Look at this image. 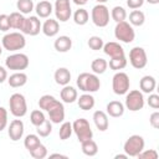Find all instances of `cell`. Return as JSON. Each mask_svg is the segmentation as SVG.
Here are the masks:
<instances>
[{
  "instance_id": "7c38bea8",
  "label": "cell",
  "mask_w": 159,
  "mask_h": 159,
  "mask_svg": "<svg viewBox=\"0 0 159 159\" xmlns=\"http://www.w3.org/2000/svg\"><path fill=\"white\" fill-rule=\"evenodd\" d=\"M53 11L56 15V20H58L61 22L68 21L71 15H72L70 0H56L55 6H53Z\"/></svg>"
},
{
  "instance_id": "ba28073f",
  "label": "cell",
  "mask_w": 159,
  "mask_h": 159,
  "mask_svg": "<svg viewBox=\"0 0 159 159\" xmlns=\"http://www.w3.org/2000/svg\"><path fill=\"white\" fill-rule=\"evenodd\" d=\"M30 63V60L27 57V55L25 53H12L10 56L6 57L5 60V66L7 70H11V71H22V70H26L27 66Z\"/></svg>"
},
{
  "instance_id": "7bdbcfd3",
  "label": "cell",
  "mask_w": 159,
  "mask_h": 159,
  "mask_svg": "<svg viewBox=\"0 0 159 159\" xmlns=\"http://www.w3.org/2000/svg\"><path fill=\"white\" fill-rule=\"evenodd\" d=\"M11 27H10V21H9V15L6 14H1L0 15V30L6 32L9 31Z\"/></svg>"
},
{
  "instance_id": "4dcf8cb0",
  "label": "cell",
  "mask_w": 159,
  "mask_h": 159,
  "mask_svg": "<svg viewBox=\"0 0 159 159\" xmlns=\"http://www.w3.org/2000/svg\"><path fill=\"white\" fill-rule=\"evenodd\" d=\"M107 67H108V62H107L104 58H101V57L93 60L92 63H91V70H92L93 73H96V75H102V73H104L106 70H107Z\"/></svg>"
},
{
  "instance_id": "7dc6e473",
  "label": "cell",
  "mask_w": 159,
  "mask_h": 159,
  "mask_svg": "<svg viewBox=\"0 0 159 159\" xmlns=\"http://www.w3.org/2000/svg\"><path fill=\"white\" fill-rule=\"evenodd\" d=\"M143 4H144V0H127V5L132 10H137V9L142 7Z\"/></svg>"
},
{
  "instance_id": "ac0fdd59",
  "label": "cell",
  "mask_w": 159,
  "mask_h": 159,
  "mask_svg": "<svg viewBox=\"0 0 159 159\" xmlns=\"http://www.w3.org/2000/svg\"><path fill=\"white\" fill-rule=\"evenodd\" d=\"M35 11L37 14V17H41V19H47L50 17V15L52 14L53 11V6L50 1L47 0H41L36 4L35 6Z\"/></svg>"
},
{
  "instance_id": "f6af8a7d",
  "label": "cell",
  "mask_w": 159,
  "mask_h": 159,
  "mask_svg": "<svg viewBox=\"0 0 159 159\" xmlns=\"http://www.w3.org/2000/svg\"><path fill=\"white\" fill-rule=\"evenodd\" d=\"M148 104H149V107H152L153 109H158V108H159V96L155 94V93H149Z\"/></svg>"
},
{
  "instance_id": "d590c367",
  "label": "cell",
  "mask_w": 159,
  "mask_h": 159,
  "mask_svg": "<svg viewBox=\"0 0 159 159\" xmlns=\"http://www.w3.org/2000/svg\"><path fill=\"white\" fill-rule=\"evenodd\" d=\"M73 133V129H72V123L71 122H63L60 127V130H58V137L61 140H66L71 137V134Z\"/></svg>"
},
{
  "instance_id": "603a6c76",
  "label": "cell",
  "mask_w": 159,
  "mask_h": 159,
  "mask_svg": "<svg viewBox=\"0 0 159 159\" xmlns=\"http://www.w3.org/2000/svg\"><path fill=\"white\" fill-rule=\"evenodd\" d=\"M7 82H9V86L12 87V88L22 87V86H25L26 82H27V75L24 73L22 71H17V72L12 73V75L7 78Z\"/></svg>"
},
{
  "instance_id": "bcb514c9",
  "label": "cell",
  "mask_w": 159,
  "mask_h": 159,
  "mask_svg": "<svg viewBox=\"0 0 159 159\" xmlns=\"http://www.w3.org/2000/svg\"><path fill=\"white\" fill-rule=\"evenodd\" d=\"M149 123L150 125L154 128V129H158L159 128V112H153L149 117Z\"/></svg>"
},
{
  "instance_id": "5b68a950",
  "label": "cell",
  "mask_w": 159,
  "mask_h": 159,
  "mask_svg": "<svg viewBox=\"0 0 159 159\" xmlns=\"http://www.w3.org/2000/svg\"><path fill=\"white\" fill-rule=\"evenodd\" d=\"M144 145H145L144 138L139 134H133L125 140L123 145V150L128 157H138V154L144 149Z\"/></svg>"
},
{
  "instance_id": "d4e9b609",
  "label": "cell",
  "mask_w": 159,
  "mask_h": 159,
  "mask_svg": "<svg viewBox=\"0 0 159 159\" xmlns=\"http://www.w3.org/2000/svg\"><path fill=\"white\" fill-rule=\"evenodd\" d=\"M155 86H157V81L153 76H143L139 81V87H140V91L143 93H152L154 89H155Z\"/></svg>"
},
{
  "instance_id": "db71d44e",
  "label": "cell",
  "mask_w": 159,
  "mask_h": 159,
  "mask_svg": "<svg viewBox=\"0 0 159 159\" xmlns=\"http://www.w3.org/2000/svg\"><path fill=\"white\" fill-rule=\"evenodd\" d=\"M96 1H97L98 4H106V2L108 1V0H96Z\"/></svg>"
},
{
  "instance_id": "c3c4849f",
  "label": "cell",
  "mask_w": 159,
  "mask_h": 159,
  "mask_svg": "<svg viewBox=\"0 0 159 159\" xmlns=\"http://www.w3.org/2000/svg\"><path fill=\"white\" fill-rule=\"evenodd\" d=\"M5 80H7V72L2 66H0V83L5 82Z\"/></svg>"
},
{
  "instance_id": "30bf717a",
  "label": "cell",
  "mask_w": 159,
  "mask_h": 159,
  "mask_svg": "<svg viewBox=\"0 0 159 159\" xmlns=\"http://www.w3.org/2000/svg\"><path fill=\"white\" fill-rule=\"evenodd\" d=\"M125 107L132 112H137L143 109L144 107V96L139 89H133L125 93Z\"/></svg>"
},
{
  "instance_id": "11a10c76",
  "label": "cell",
  "mask_w": 159,
  "mask_h": 159,
  "mask_svg": "<svg viewBox=\"0 0 159 159\" xmlns=\"http://www.w3.org/2000/svg\"><path fill=\"white\" fill-rule=\"evenodd\" d=\"M1 53H2V47H1V45H0V56H1Z\"/></svg>"
},
{
  "instance_id": "ee69618b",
  "label": "cell",
  "mask_w": 159,
  "mask_h": 159,
  "mask_svg": "<svg viewBox=\"0 0 159 159\" xmlns=\"http://www.w3.org/2000/svg\"><path fill=\"white\" fill-rule=\"evenodd\" d=\"M7 125V111L0 107V132H2Z\"/></svg>"
},
{
  "instance_id": "277c9868",
  "label": "cell",
  "mask_w": 159,
  "mask_h": 159,
  "mask_svg": "<svg viewBox=\"0 0 159 159\" xmlns=\"http://www.w3.org/2000/svg\"><path fill=\"white\" fill-rule=\"evenodd\" d=\"M114 36L117 40H119L124 43H130L135 39V32H134L133 26L124 20V21L117 22V25L114 27Z\"/></svg>"
},
{
  "instance_id": "5bb4252c",
  "label": "cell",
  "mask_w": 159,
  "mask_h": 159,
  "mask_svg": "<svg viewBox=\"0 0 159 159\" xmlns=\"http://www.w3.org/2000/svg\"><path fill=\"white\" fill-rule=\"evenodd\" d=\"M24 122L21 119H14L10 122V125L7 128V134H9V138L12 140V142H17L22 138L24 135Z\"/></svg>"
},
{
  "instance_id": "8fae6325",
  "label": "cell",
  "mask_w": 159,
  "mask_h": 159,
  "mask_svg": "<svg viewBox=\"0 0 159 159\" xmlns=\"http://www.w3.org/2000/svg\"><path fill=\"white\" fill-rule=\"evenodd\" d=\"M129 62L137 70L144 68L148 63V57H147L145 50L143 47H139V46L133 47L129 51Z\"/></svg>"
},
{
  "instance_id": "f546056e",
  "label": "cell",
  "mask_w": 159,
  "mask_h": 159,
  "mask_svg": "<svg viewBox=\"0 0 159 159\" xmlns=\"http://www.w3.org/2000/svg\"><path fill=\"white\" fill-rule=\"evenodd\" d=\"M88 19H89V15H88V11L86 9H82L80 7L78 10L75 11L73 14V21L76 25H80V26H83L88 22Z\"/></svg>"
},
{
  "instance_id": "681fc988",
  "label": "cell",
  "mask_w": 159,
  "mask_h": 159,
  "mask_svg": "<svg viewBox=\"0 0 159 159\" xmlns=\"http://www.w3.org/2000/svg\"><path fill=\"white\" fill-rule=\"evenodd\" d=\"M50 158H63V159H67V155H63V154H58V153H55V154H50Z\"/></svg>"
},
{
  "instance_id": "6da1fadb",
  "label": "cell",
  "mask_w": 159,
  "mask_h": 159,
  "mask_svg": "<svg viewBox=\"0 0 159 159\" xmlns=\"http://www.w3.org/2000/svg\"><path fill=\"white\" fill-rule=\"evenodd\" d=\"M76 83L78 89L86 93H94L101 88V81L96 73L82 72L78 75Z\"/></svg>"
},
{
  "instance_id": "cb8c5ba5",
  "label": "cell",
  "mask_w": 159,
  "mask_h": 159,
  "mask_svg": "<svg viewBox=\"0 0 159 159\" xmlns=\"http://www.w3.org/2000/svg\"><path fill=\"white\" fill-rule=\"evenodd\" d=\"M107 114L113 117V118H118V117H122L123 113H124V104L119 101H111L107 107Z\"/></svg>"
},
{
  "instance_id": "7a4b0ae2",
  "label": "cell",
  "mask_w": 159,
  "mask_h": 159,
  "mask_svg": "<svg viewBox=\"0 0 159 159\" xmlns=\"http://www.w3.org/2000/svg\"><path fill=\"white\" fill-rule=\"evenodd\" d=\"M1 45L7 51H19L22 50L26 45V39L24 34L20 32H9L1 39Z\"/></svg>"
},
{
  "instance_id": "4316f807",
  "label": "cell",
  "mask_w": 159,
  "mask_h": 159,
  "mask_svg": "<svg viewBox=\"0 0 159 159\" xmlns=\"http://www.w3.org/2000/svg\"><path fill=\"white\" fill-rule=\"evenodd\" d=\"M81 149L82 153L87 157H94L98 153V145L93 139H87L81 142Z\"/></svg>"
},
{
  "instance_id": "74e56055",
  "label": "cell",
  "mask_w": 159,
  "mask_h": 159,
  "mask_svg": "<svg viewBox=\"0 0 159 159\" xmlns=\"http://www.w3.org/2000/svg\"><path fill=\"white\" fill-rule=\"evenodd\" d=\"M36 132H37V135L40 137H48L52 132V122L46 119L42 124H40L39 127H36Z\"/></svg>"
},
{
  "instance_id": "836d02e7",
  "label": "cell",
  "mask_w": 159,
  "mask_h": 159,
  "mask_svg": "<svg viewBox=\"0 0 159 159\" xmlns=\"http://www.w3.org/2000/svg\"><path fill=\"white\" fill-rule=\"evenodd\" d=\"M16 7L19 12H21L22 15L30 14L34 10V1L32 0H17Z\"/></svg>"
},
{
  "instance_id": "52a82bcc",
  "label": "cell",
  "mask_w": 159,
  "mask_h": 159,
  "mask_svg": "<svg viewBox=\"0 0 159 159\" xmlns=\"http://www.w3.org/2000/svg\"><path fill=\"white\" fill-rule=\"evenodd\" d=\"M91 19L97 27H106L109 24V9L104 4H97L91 11Z\"/></svg>"
},
{
  "instance_id": "e0dca14e",
  "label": "cell",
  "mask_w": 159,
  "mask_h": 159,
  "mask_svg": "<svg viewBox=\"0 0 159 159\" xmlns=\"http://www.w3.org/2000/svg\"><path fill=\"white\" fill-rule=\"evenodd\" d=\"M41 31L43 32V35H46L47 37H53L58 34L60 31V24L57 20H53L51 17H47V20L42 24L41 26Z\"/></svg>"
},
{
  "instance_id": "d6986e66",
  "label": "cell",
  "mask_w": 159,
  "mask_h": 159,
  "mask_svg": "<svg viewBox=\"0 0 159 159\" xmlns=\"http://www.w3.org/2000/svg\"><path fill=\"white\" fill-rule=\"evenodd\" d=\"M60 97H61V99H62L63 103H73V102L77 101L78 93H77V89H76L75 87L66 84V86H63V88L61 89Z\"/></svg>"
},
{
  "instance_id": "44dd1931",
  "label": "cell",
  "mask_w": 159,
  "mask_h": 159,
  "mask_svg": "<svg viewBox=\"0 0 159 159\" xmlns=\"http://www.w3.org/2000/svg\"><path fill=\"white\" fill-rule=\"evenodd\" d=\"M53 47L57 52H67L72 47V39L66 35L58 36L53 42Z\"/></svg>"
},
{
  "instance_id": "7402d4cb",
  "label": "cell",
  "mask_w": 159,
  "mask_h": 159,
  "mask_svg": "<svg viewBox=\"0 0 159 159\" xmlns=\"http://www.w3.org/2000/svg\"><path fill=\"white\" fill-rule=\"evenodd\" d=\"M53 78H55V82L60 86H66L70 83L71 81V72L68 68L66 67H60L55 71V75H53Z\"/></svg>"
},
{
  "instance_id": "ab89813d",
  "label": "cell",
  "mask_w": 159,
  "mask_h": 159,
  "mask_svg": "<svg viewBox=\"0 0 159 159\" xmlns=\"http://www.w3.org/2000/svg\"><path fill=\"white\" fill-rule=\"evenodd\" d=\"M29 153H30V155H31L32 158H35V159H43V158L47 157V148H46L42 143H40L36 148H34V149L30 150Z\"/></svg>"
},
{
  "instance_id": "e575fe53",
  "label": "cell",
  "mask_w": 159,
  "mask_h": 159,
  "mask_svg": "<svg viewBox=\"0 0 159 159\" xmlns=\"http://www.w3.org/2000/svg\"><path fill=\"white\" fill-rule=\"evenodd\" d=\"M111 17L116 21V22H120V21H124L127 19V11L124 7L122 6H114L112 10H111Z\"/></svg>"
},
{
  "instance_id": "f907efd6",
  "label": "cell",
  "mask_w": 159,
  "mask_h": 159,
  "mask_svg": "<svg viewBox=\"0 0 159 159\" xmlns=\"http://www.w3.org/2000/svg\"><path fill=\"white\" fill-rule=\"evenodd\" d=\"M72 1H73L76 5H80V6H81V5L87 4V1H88V0H72Z\"/></svg>"
},
{
  "instance_id": "816d5d0a",
  "label": "cell",
  "mask_w": 159,
  "mask_h": 159,
  "mask_svg": "<svg viewBox=\"0 0 159 159\" xmlns=\"http://www.w3.org/2000/svg\"><path fill=\"white\" fill-rule=\"evenodd\" d=\"M114 158H116V159H119V158H120V159H127L128 155H127V154H117Z\"/></svg>"
},
{
  "instance_id": "d6a6232c",
  "label": "cell",
  "mask_w": 159,
  "mask_h": 159,
  "mask_svg": "<svg viewBox=\"0 0 159 159\" xmlns=\"http://www.w3.org/2000/svg\"><path fill=\"white\" fill-rule=\"evenodd\" d=\"M109 68L113 71H119L123 70L127 66V58L125 56H119V57H112L109 60Z\"/></svg>"
},
{
  "instance_id": "8992f818",
  "label": "cell",
  "mask_w": 159,
  "mask_h": 159,
  "mask_svg": "<svg viewBox=\"0 0 159 159\" xmlns=\"http://www.w3.org/2000/svg\"><path fill=\"white\" fill-rule=\"evenodd\" d=\"M72 129H73V133L76 134L80 143L83 140H87V139H92V137H93V132L91 129L89 122L86 118H77L72 123Z\"/></svg>"
},
{
  "instance_id": "ffe728a7",
  "label": "cell",
  "mask_w": 159,
  "mask_h": 159,
  "mask_svg": "<svg viewBox=\"0 0 159 159\" xmlns=\"http://www.w3.org/2000/svg\"><path fill=\"white\" fill-rule=\"evenodd\" d=\"M93 122L98 130L104 132L108 129L109 122H108V114L103 111H96L93 113Z\"/></svg>"
},
{
  "instance_id": "2e32d148",
  "label": "cell",
  "mask_w": 159,
  "mask_h": 159,
  "mask_svg": "<svg viewBox=\"0 0 159 159\" xmlns=\"http://www.w3.org/2000/svg\"><path fill=\"white\" fill-rule=\"evenodd\" d=\"M103 52L109 56L111 58L112 57H119V56H125L124 53V48L118 43V42H114V41H109L107 43L103 45Z\"/></svg>"
},
{
  "instance_id": "60d3db41",
  "label": "cell",
  "mask_w": 159,
  "mask_h": 159,
  "mask_svg": "<svg viewBox=\"0 0 159 159\" xmlns=\"http://www.w3.org/2000/svg\"><path fill=\"white\" fill-rule=\"evenodd\" d=\"M88 47L91 48V50H94V51H99V50H102L103 48V45H104V42H103V39L102 37H99V36H91L89 39H88Z\"/></svg>"
},
{
  "instance_id": "8d00e7d4",
  "label": "cell",
  "mask_w": 159,
  "mask_h": 159,
  "mask_svg": "<svg viewBox=\"0 0 159 159\" xmlns=\"http://www.w3.org/2000/svg\"><path fill=\"white\" fill-rule=\"evenodd\" d=\"M40 143H41V142H40V138H39L37 134H27V135L25 137V139H24V145H25V148H26L29 152L32 150L34 148H36Z\"/></svg>"
},
{
  "instance_id": "b9f144b4",
  "label": "cell",
  "mask_w": 159,
  "mask_h": 159,
  "mask_svg": "<svg viewBox=\"0 0 159 159\" xmlns=\"http://www.w3.org/2000/svg\"><path fill=\"white\" fill-rule=\"evenodd\" d=\"M158 152L155 149H149V150H142L139 154H138V158L139 159H158Z\"/></svg>"
},
{
  "instance_id": "f1b7e54d",
  "label": "cell",
  "mask_w": 159,
  "mask_h": 159,
  "mask_svg": "<svg viewBox=\"0 0 159 159\" xmlns=\"http://www.w3.org/2000/svg\"><path fill=\"white\" fill-rule=\"evenodd\" d=\"M57 102H58V99H56L53 96H51V94H43V96L40 97V99H39V107H40V109L47 112V111H48L51 107H53Z\"/></svg>"
},
{
  "instance_id": "83f0119b",
  "label": "cell",
  "mask_w": 159,
  "mask_h": 159,
  "mask_svg": "<svg viewBox=\"0 0 159 159\" xmlns=\"http://www.w3.org/2000/svg\"><path fill=\"white\" fill-rule=\"evenodd\" d=\"M25 16L19 12V11H14L9 15V21H10V27L11 29H15V30H22V26H24V22H25Z\"/></svg>"
},
{
  "instance_id": "484cf974",
  "label": "cell",
  "mask_w": 159,
  "mask_h": 159,
  "mask_svg": "<svg viewBox=\"0 0 159 159\" xmlns=\"http://www.w3.org/2000/svg\"><path fill=\"white\" fill-rule=\"evenodd\" d=\"M77 103H78V107L82 109V111H89L94 107V97L91 94V93H83L82 96H80V98H77Z\"/></svg>"
},
{
  "instance_id": "f5cc1de1",
  "label": "cell",
  "mask_w": 159,
  "mask_h": 159,
  "mask_svg": "<svg viewBox=\"0 0 159 159\" xmlns=\"http://www.w3.org/2000/svg\"><path fill=\"white\" fill-rule=\"evenodd\" d=\"M144 1H148V2L152 4V5H157V4H159V0H144Z\"/></svg>"
},
{
  "instance_id": "4fadbf2b",
  "label": "cell",
  "mask_w": 159,
  "mask_h": 159,
  "mask_svg": "<svg viewBox=\"0 0 159 159\" xmlns=\"http://www.w3.org/2000/svg\"><path fill=\"white\" fill-rule=\"evenodd\" d=\"M41 26H42V24L39 20L37 16H30V17H26L25 19V22H24V26H22L21 32L25 34V35L36 36V35L40 34Z\"/></svg>"
},
{
  "instance_id": "3957f363",
  "label": "cell",
  "mask_w": 159,
  "mask_h": 159,
  "mask_svg": "<svg viewBox=\"0 0 159 159\" xmlns=\"http://www.w3.org/2000/svg\"><path fill=\"white\" fill-rule=\"evenodd\" d=\"M9 107H10L11 114L16 118H21L27 113V103H26L25 96L21 93H14L10 96Z\"/></svg>"
},
{
  "instance_id": "1f68e13d",
  "label": "cell",
  "mask_w": 159,
  "mask_h": 159,
  "mask_svg": "<svg viewBox=\"0 0 159 159\" xmlns=\"http://www.w3.org/2000/svg\"><path fill=\"white\" fill-rule=\"evenodd\" d=\"M145 21V15L140 10H133L129 14V24L132 26H142Z\"/></svg>"
},
{
  "instance_id": "9a60e30c",
  "label": "cell",
  "mask_w": 159,
  "mask_h": 159,
  "mask_svg": "<svg viewBox=\"0 0 159 159\" xmlns=\"http://www.w3.org/2000/svg\"><path fill=\"white\" fill-rule=\"evenodd\" d=\"M47 113H48V117H50V120L52 122V124H60L65 119V107L60 101L53 107H51L47 111Z\"/></svg>"
},
{
  "instance_id": "9c48e42d",
  "label": "cell",
  "mask_w": 159,
  "mask_h": 159,
  "mask_svg": "<svg viewBox=\"0 0 159 159\" xmlns=\"http://www.w3.org/2000/svg\"><path fill=\"white\" fill-rule=\"evenodd\" d=\"M129 86H130V81H129V77L125 72H120L118 71L113 78H112V88H113V92L118 96H122V94H125L128 91H129Z\"/></svg>"
},
{
  "instance_id": "f35d334b",
  "label": "cell",
  "mask_w": 159,
  "mask_h": 159,
  "mask_svg": "<svg viewBox=\"0 0 159 159\" xmlns=\"http://www.w3.org/2000/svg\"><path fill=\"white\" fill-rule=\"evenodd\" d=\"M45 120H46V117H45V114H43V112L41 109H35V111L31 112V114H30V122L35 127H39Z\"/></svg>"
}]
</instances>
